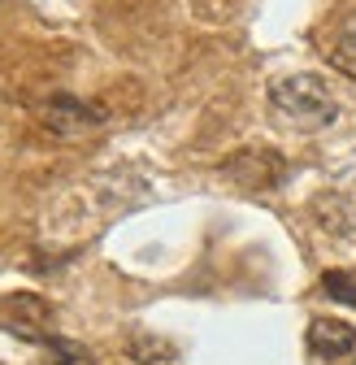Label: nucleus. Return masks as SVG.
Listing matches in <instances>:
<instances>
[{
    "label": "nucleus",
    "instance_id": "obj_1",
    "mask_svg": "<svg viewBox=\"0 0 356 365\" xmlns=\"http://www.w3.org/2000/svg\"><path fill=\"white\" fill-rule=\"evenodd\" d=\"M270 105L287 122H295L304 130H318V126L339 118V101H335V91L326 87L322 74H287V78H278L270 87Z\"/></svg>",
    "mask_w": 356,
    "mask_h": 365
},
{
    "label": "nucleus",
    "instance_id": "obj_2",
    "mask_svg": "<svg viewBox=\"0 0 356 365\" xmlns=\"http://www.w3.org/2000/svg\"><path fill=\"white\" fill-rule=\"evenodd\" d=\"M39 122L48 135H57V140H78V135H92V130L105 126V109L70 96V91H57V96H48L39 105Z\"/></svg>",
    "mask_w": 356,
    "mask_h": 365
},
{
    "label": "nucleus",
    "instance_id": "obj_3",
    "mask_svg": "<svg viewBox=\"0 0 356 365\" xmlns=\"http://www.w3.org/2000/svg\"><path fill=\"white\" fill-rule=\"evenodd\" d=\"M53 322H57V313H53V304L43 300V296L14 292V296H5V304H0V327H5L9 335H18V339L43 344Z\"/></svg>",
    "mask_w": 356,
    "mask_h": 365
},
{
    "label": "nucleus",
    "instance_id": "obj_4",
    "mask_svg": "<svg viewBox=\"0 0 356 365\" xmlns=\"http://www.w3.org/2000/svg\"><path fill=\"white\" fill-rule=\"evenodd\" d=\"M226 174L239 182V187H248V192H270V187H278V182L287 178V165H283V157L278 153H239L231 165H226Z\"/></svg>",
    "mask_w": 356,
    "mask_h": 365
},
{
    "label": "nucleus",
    "instance_id": "obj_5",
    "mask_svg": "<svg viewBox=\"0 0 356 365\" xmlns=\"http://www.w3.org/2000/svg\"><path fill=\"white\" fill-rule=\"evenodd\" d=\"M308 352L318 361H339V356L356 352V327L339 322V317H313L308 322Z\"/></svg>",
    "mask_w": 356,
    "mask_h": 365
},
{
    "label": "nucleus",
    "instance_id": "obj_6",
    "mask_svg": "<svg viewBox=\"0 0 356 365\" xmlns=\"http://www.w3.org/2000/svg\"><path fill=\"white\" fill-rule=\"evenodd\" d=\"M122 352L135 361V365H169V361L178 356L174 344L161 339V335H152V331H130L126 344H122Z\"/></svg>",
    "mask_w": 356,
    "mask_h": 365
},
{
    "label": "nucleus",
    "instance_id": "obj_7",
    "mask_svg": "<svg viewBox=\"0 0 356 365\" xmlns=\"http://www.w3.org/2000/svg\"><path fill=\"white\" fill-rule=\"evenodd\" d=\"M39 365H96V356H92V348H83L74 339L48 335V339H43V361Z\"/></svg>",
    "mask_w": 356,
    "mask_h": 365
},
{
    "label": "nucleus",
    "instance_id": "obj_8",
    "mask_svg": "<svg viewBox=\"0 0 356 365\" xmlns=\"http://www.w3.org/2000/svg\"><path fill=\"white\" fill-rule=\"evenodd\" d=\"M326 61H330V66H339V70H347V74H356V18L339 26L335 43L326 48Z\"/></svg>",
    "mask_w": 356,
    "mask_h": 365
},
{
    "label": "nucleus",
    "instance_id": "obj_9",
    "mask_svg": "<svg viewBox=\"0 0 356 365\" xmlns=\"http://www.w3.org/2000/svg\"><path fill=\"white\" fill-rule=\"evenodd\" d=\"M322 292H326L330 300L356 309V274H347V269H326V274H322Z\"/></svg>",
    "mask_w": 356,
    "mask_h": 365
}]
</instances>
